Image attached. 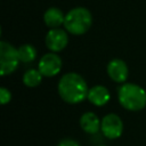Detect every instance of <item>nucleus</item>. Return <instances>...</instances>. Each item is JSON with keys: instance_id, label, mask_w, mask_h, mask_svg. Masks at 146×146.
I'll use <instances>...</instances> for the list:
<instances>
[{"instance_id": "1", "label": "nucleus", "mask_w": 146, "mask_h": 146, "mask_svg": "<svg viewBox=\"0 0 146 146\" xmlns=\"http://www.w3.org/2000/svg\"><path fill=\"white\" fill-rule=\"evenodd\" d=\"M59 97L67 104H79L88 97V84L82 75L75 72L65 73L58 81Z\"/></svg>"}, {"instance_id": "2", "label": "nucleus", "mask_w": 146, "mask_h": 146, "mask_svg": "<svg viewBox=\"0 0 146 146\" xmlns=\"http://www.w3.org/2000/svg\"><path fill=\"white\" fill-rule=\"evenodd\" d=\"M117 99L121 106L128 111L137 112L146 107V91L139 84L124 82L117 90Z\"/></svg>"}, {"instance_id": "3", "label": "nucleus", "mask_w": 146, "mask_h": 146, "mask_svg": "<svg viewBox=\"0 0 146 146\" xmlns=\"http://www.w3.org/2000/svg\"><path fill=\"white\" fill-rule=\"evenodd\" d=\"M92 24V15L84 7H75L65 14L64 29L73 35H82L89 31Z\"/></svg>"}, {"instance_id": "4", "label": "nucleus", "mask_w": 146, "mask_h": 146, "mask_svg": "<svg viewBox=\"0 0 146 146\" xmlns=\"http://www.w3.org/2000/svg\"><path fill=\"white\" fill-rule=\"evenodd\" d=\"M18 49L15 48L8 41L2 40L0 42V73L2 76L11 74L16 71L19 64Z\"/></svg>"}, {"instance_id": "5", "label": "nucleus", "mask_w": 146, "mask_h": 146, "mask_svg": "<svg viewBox=\"0 0 146 146\" xmlns=\"http://www.w3.org/2000/svg\"><path fill=\"white\" fill-rule=\"evenodd\" d=\"M100 132L107 139H116L123 132L122 119L115 113H108L103 116L100 123Z\"/></svg>"}, {"instance_id": "6", "label": "nucleus", "mask_w": 146, "mask_h": 146, "mask_svg": "<svg viewBox=\"0 0 146 146\" xmlns=\"http://www.w3.org/2000/svg\"><path fill=\"white\" fill-rule=\"evenodd\" d=\"M63 66L62 58L57 55V52L49 51L44 54L38 63V70L41 72V74L46 78H51L57 75Z\"/></svg>"}, {"instance_id": "7", "label": "nucleus", "mask_w": 146, "mask_h": 146, "mask_svg": "<svg viewBox=\"0 0 146 146\" xmlns=\"http://www.w3.org/2000/svg\"><path fill=\"white\" fill-rule=\"evenodd\" d=\"M44 43H46V47L52 52H59L64 50L68 43L67 31L65 29L63 30L59 27L50 29L46 34Z\"/></svg>"}, {"instance_id": "8", "label": "nucleus", "mask_w": 146, "mask_h": 146, "mask_svg": "<svg viewBox=\"0 0 146 146\" xmlns=\"http://www.w3.org/2000/svg\"><path fill=\"white\" fill-rule=\"evenodd\" d=\"M106 71L111 80L117 83L125 82L129 75V68L127 63L120 58H113L112 60H110L107 64Z\"/></svg>"}, {"instance_id": "9", "label": "nucleus", "mask_w": 146, "mask_h": 146, "mask_svg": "<svg viewBox=\"0 0 146 146\" xmlns=\"http://www.w3.org/2000/svg\"><path fill=\"white\" fill-rule=\"evenodd\" d=\"M87 99L95 106H104L106 105L110 99H111V94L110 90L102 84H96L91 87L88 91V97Z\"/></svg>"}, {"instance_id": "10", "label": "nucleus", "mask_w": 146, "mask_h": 146, "mask_svg": "<svg viewBox=\"0 0 146 146\" xmlns=\"http://www.w3.org/2000/svg\"><path fill=\"white\" fill-rule=\"evenodd\" d=\"M102 120L94 112H86L80 117V127L89 135H96L100 130Z\"/></svg>"}, {"instance_id": "11", "label": "nucleus", "mask_w": 146, "mask_h": 146, "mask_svg": "<svg viewBox=\"0 0 146 146\" xmlns=\"http://www.w3.org/2000/svg\"><path fill=\"white\" fill-rule=\"evenodd\" d=\"M64 21H65V15L57 7H50L43 14V22L50 29H55V27H59L60 25H64Z\"/></svg>"}, {"instance_id": "12", "label": "nucleus", "mask_w": 146, "mask_h": 146, "mask_svg": "<svg viewBox=\"0 0 146 146\" xmlns=\"http://www.w3.org/2000/svg\"><path fill=\"white\" fill-rule=\"evenodd\" d=\"M43 75L38 68H29L23 74V83L29 88H35L42 82Z\"/></svg>"}, {"instance_id": "13", "label": "nucleus", "mask_w": 146, "mask_h": 146, "mask_svg": "<svg viewBox=\"0 0 146 146\" xmlns=\"http://www.w3.org/2000/svg\"><path fill=\"white\" fill-rule=\"evenodd\" d=\"M18 55L22 63H32L36 58L38 52L34 46L30 43H25L18 48Z\"/></svg>"}, {"instance_id": "14", "label": "nucleus", "mask_w": 146, "mask_h": 146, "mask_svg": "<svg viewBox=\"0 0 146 146\" xmlns=\"http://www.w3.org/2000/svg\"><path fill=\"white\" fill-rule=\"evenodd\" d=\"M11 99V92L9 89H7L6 87H1L0 88V102L2 105H6L7 103H9Z\"/></svg>"}, {"instance_id": "15", "label": "nucleus", "mask_w": 146, "mask_h": 146, "mask_svg": "<svg viewBox=\"0 0 146 146\" xmlns=\"http://www.w3.org/2000/svg\"><path fill=\"white\" fill-rule=\"evenodd\" d=\"M57 146H80V144L72 138H63L58 141Z\"/></svg>"}, {"instance_id": "16", "label": "nucleus", "mask_w": 146, "mask_h": 146, "mask_svg": "<svg viewBox=\"0 0 146 146\" xmlns=\"http://www.w3.org/2000/svg\"><path fill=\"white\" fill-rule=\"evenodd\" d=\"M98 146H106V145H103V144H100V145H98Z\"/></svg>"}]
</instances>
